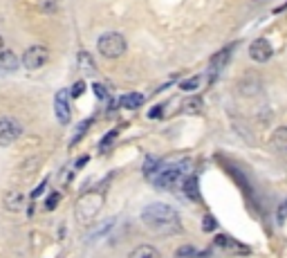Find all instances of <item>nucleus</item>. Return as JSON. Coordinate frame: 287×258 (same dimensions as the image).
<instances>
[{"mask_svg": "<svg viewBox=\"0 0 287 258\" xmlns=\"http://www.w3.org/2000/svg\"><path fill=\"white\" fill-rule=\"evenodd\" d=\"M142 222L159 236H173L182 231L179 213L166 202H152L142 211Z\"/></svg>", "mask_w": 287, "mask_h": 258, "instance_id": "1", "label": "nucleus"}, {"mask_svg": "<svg viewBox=\"0 0 287 258\" xmlns=\"http://www.w3.org/2000/svg\"><path fill=\"white\" fill-rule=\"evenodd\" d=\"M188 171H191V162L182 159V162H175L170 166H161L150 180L157 189H177L188 177Z\"/></svg>", "mask_w": 287, "mask_h": 258, "instance_id": "2", "label": "nucleus"}, {"mask_svg": "<svg viewBox=\"0 0 287 258\" xmlns=\"http://www.w3.org/2000/svg\"><path fill=\"white\" fill-rule=\"evenodd\" d=\"M101 207H103V195L99 193V191H88V193H83L79 198V202H76V220H79L81 225H90V222L99 216Z\"/></svg>", "mask_w": 287, "mask_h": 258, "instance_id": "3", "label": "nucleus"}, {"mask_svg": "<svg viewBox=\"0 0 287 258\" xmlns=\"http://www.w3.org/2000/svg\"><path fill=\"white\" fill-rule=\"evenodd\" d=\"M97 47L99 54L106 56V59H119L126 52V38L117 32H106L103 36H99Z\"/></svg>", "mask_w": 287, "mask_h": 258, "instance_id": "4", "label": "nucleus"}, {"mask_svg": "<svg viewBox=\"0 0 287 258\" xmlns=\"http://www.w3.org/2000/svg\"><path fill=\"white\" fill-rule=\"evenodd\" d=\"M22 135V126L13 117H0V146H11Z\"/></svg>", "mask_w": 287, "mask_h": 258, "instance_id": "5", "label": "nucleus"}, {"mask_svg": "<svg viewBox=\"0 0 287 258\" xmlns=\"http://www.w3.org/2000/svg\"><path fill=\"white\" fill-rule=\"evenodd\" d=\"M49 59V50L45 45H31L22 54V68L27 70H40Z\"/></svg>", "mask_w": 287, "mask_h": 258, "instance_id": "6", "label": "nucleus"}, {"mask_svg": "<svg viewBox=\"0 0 287 258\" xmlns=\"http://www.w3.org/2000/svg\"><path fill=\"white\" fill-rule=\"evenodd\" d=\"M213 245L218 249H222V252H229V254H236V256H242V254H249L251 249L247 247V245H242L240 240H236V238H231V236H227V234H218L215 236V240H213Z\"/></svg>", "mask_w": 287, "mask_h": 258, "instance_id": "7", "label": "nucleus"}, {"mask_svg": "<svg viewBox=\"0 0 287 258\" xmlns=\"http://www.w3.org/2000/svg\"><path fill=\"white\" fill-rule=\"evenodd\" d=\"M272 45H269L265 38H256L254 43L249 45V56L251 61H256V63H267L269 59H272Z\"/></svg>", "mask_w": 287, "mask_h": 258, "instance_id": "8", "label": "nucleus"}, {"mask_svg": "<svg viewBox=\"0 0 287 258\" xmlns=\"http://www.w3.org/2000/svg\"><path fill=\"white\" fill-rule=\"evenodd\" d=\"M54 110H56V117L61 124H67L72 117L70 110V101H67V90H58L56 92V101H54Z\"/></svg>", "mask_w": 287, "mask_h": 258, "instance_id": "9", "label": "nucleus"}, {"mask_svg": "<svg viewBox=\"0 0 287 258\" xmlns=\"http://www.w3.org/2000/svg\"><path fill=\"white\" fill-rule=\"evenodd\" d=\"M269 148L278 155H287V126H281L269 137Z\"/></svg>", "mask_w": 287, "mask_h": 258, "instance_id": "10", "label": "nucleus"}, {"mask_svg": "<svg viewBox=\"0 0 287 258\" xmlns=\"http://www.w3.org/2000/svg\"><path fill=\"white\" fill-rule=\"evenodd\" d=\"M20 68V59L16 56V52L2 50L0 52V74H13Z\"/></svg>", "mask_w": 287, "mask_h": 258, "instance_id": "11", "label": "nucleus"}, {"mask_svg": "<svg viewBox=\"0 0 287 258\" xmlns=\"http://www.w3.org/2000/svg\"><path fill=\"white\" fill-rule=\"evenodd\" d=\"M240 92L245 97H254V95H258L260 92V77L256 72H247L245 77L240 79Z\"/></svg>", "mask_w": 287, "mask_h": 258, "instance_id": "12", "label": "nucleus"}, {"mask_svg": "<svg viewBox=\"0 0 287 258\" xmlns=\"http://www.w3.org/2000/svg\"><path fill=\"white\" fill-rule=\"evenodd\" d=\"M2 202H4V209H7V211H11V213L22 211V207H25V195H22L20 191H7Z\"/></svg>", "mask_w": 287, "mask_h": 258, "instance_id": "13", "label": "nucleus"}, {"mask_svg": "<svg viewBox=\"0 0 287 258\" xmlns=\"http://www.w3.org/2000/svg\"><path fill=\"white\" fill-rule=\"evenodd\" d=\"M128 258H161L159 249L152 247V245H139V247H135L133 252L128 254Z\"/></svg>", "mask_w": 287, "mask_h": 258, "instance_id": "14", "label": "nucleus"}, {"mask_svg": "<svg viewBox=\"0 0 287 258\" xmlns=\"http://www.w3.org/2000/svg\"><path fill=\"white\" fill-rule=\"evenodd\" d=\"M182 189H184V195H186L188 200H193V202H200V189H197V177L195 175H188L186 180H184Z\"/></svg>", "mask_w": 287, "mask_h": 258, "instance_id": "15", "label": "nucleus"}, {"mask_svg": "<svg viewBox=\"0 0 287 258\" xmlns=\"http://www.w3.org/2000/svg\"><path fill=\"white\" fill-rule=\"evenodd\" d=\"M142 104H144V95H139V92L121 97V106H124V108H139Z\"/></svg>", "mask_w": 287, "mask_h": 258, "instance_id": "16", "label": "nucleus"}, {"mask_svg": "<svg viewBox=\"0 0 287 258\" xmlns=\"http://www.w3.org/2000/svg\"><path fill=\"white\" fill-rule=\"evenodd\" d=\"M204 252H200V249H195V245H182V247L175 252V256L177 258H197L202 256Z\"/></svg>", "mask_w": 287, "mask_h": 258, "instance_id": "17", "label": "nucleus"}, {"mask_svg": "<svg viewBox=\"0 0 287 258\" xmlns=\"http://www.w3.org/2000/svg\"><path fill=\"white\" fill-rule=\"evenodd\" d=\"M159 168H161V159L159 157H152V155L146 159V164H144V173H146L148 177H152L157 171H159Z\"/></svg>", "mask_w": 287, "mask_h": 258, "instance_id": "18", "label": "nucleus"}, {"mask_svg": "<svg viewBox=\"0 0 287 258\" xmlns=\"http://www.w3.org/2000/svg\"><path fill=\"white\" fill-rule=\"evenodd\" d=\"M117 137H119V132H117V130H110V132H108V135L103 137L101 141H99V153H106V150H110V146L117 141Z\"/></svg>", "mask_w": 287, "mask_h": 258, "instance_id": "19", "label": "nucleus"}, {"mask_svg": "<svg viewBox=\"0 0 287 258\" xmlns=\"http://www.w3.org/2000/svg\"><path fill=\"white\" fill-rule=\"evenodd\" d=\"M76 61H79V68H83L85 72H92V70H94L92 56H90L88 52H79V56H76Z\"/></svg>", "mask_w": 287, "mask_h": 258, "instance_id": "20", "label": "nucleus"}, {"mask_svg": "<svg viewBox=\"0 0 287 258\" xmlns=\"http://www.w3.org/2000/svg\"><path fill=\"white\" fill-rule=\"evenodd\" d=\"M202 110V99L200 97H188L184 104V113H200Z\"/></svg>", "mask_w": 287, "mask_h": 258, "instance_id": "21", "label": "nucleus"}, {"mask_svg": "<svg viewBox=\"0 0 287 258\" xmlns=\"http://www.w3.org/2000/svg\"><path fill=\"white\" fill-rule=\"evenodd\" d=\"M218 229V220H215L211 213H206L204 218H202V231H206V234H211V231Z\"/></svg>", "mask_w": 287, "mask_h": 258, "instance_id": "22", "label": "nucleus"}, {"mask_svg": "<svg viewBox=\"0 0 287 258\" xmlns=\"http://www.w3.org/2000/svg\"><path fill=\"white\" fill-rule=\"evenodd\" d=\"M40 11H43V14H56L58 2L56 0H40Z\"/></svg>", "mask_w": 287, "mask_h": 258, "instance_id": "23", "label": "nucleus"}, {"mask_svg": "<svg viewBox=\"0 0 287 258\" xmlns=\"http://www.w3.org/2000/svg\"><path fill=\"white\" fill-rule=\"evenodd\" d=\"M229 54H231V47H227V50H224V52H220V54H215L213 59H211V70H218V68H220V61H224V63H227Z\"/></svg>", "mask_w": 287, "mask_h": 258, "instance_id": "24", "label": "nucleus"}, {"mask_svg": "<svg viewBox=\"0 0 287 258\" xmlns=\"http://www.w3.org/2000/svg\"><path fill=\"white\" fill-rule=\"evenodd\" d=\"M58 202H61V193H58V191H54V193L45 200V211H54Z\"/></svg>", "mask_w": 287, "mask_h": 258, "instance_id": "25", "label": "nucleus"}, {"mask_svg": "<svg viewBox=\"0 0 287 258\" xmlns=\"http://www.w3.org/2000/svg\"><path fill=\"white\" fill-rule=\"evenodd\" d=\"M90 124H92V119H85L83 122V126H79L76 128V132H74V139H72V144H76L79 139H83V135H85V130L90 128Z\"/></svg>", "mask_w": 287, "mask_h": 258, "instance_id": "26", "label": "nucleus"}, {"mask_svg": "<svg viewBox=\"0 0 287 258\" xmlns=\"http://www.w3.org/2000/svg\"><path fill=\"white\" fill-rule=\"evenodd\" d=\"M200 81H202V77H193V79H188V81H184V83H179V88L182 90H195L197 86H200Z\"/></svg>", "mask_w": 287, "mask_h": 258, "instance_id": "27", "label": "nucleus"}, {"mask_svg": "<svg viewBox=\"0 0 287 258\" xmlns=\"http://www.w3.org/2000/svg\"><path fill=\"white\" fill-rule=\"evenodd\" d=\"M38 164H40V157H34L29 164L25 162V164H22V173H25V175H31V173L38 168Z\"/></svg>", "mask_w": 287, "mask_h": 258, "instance_id": "28", "label": "nucleus"}, {"mask_svg": "<svg viewBox=\"0 0 287 258\" xmlns=\"http://www.w3.org/2000/svg\"><path fill=\"white\" fill-rule=\"evenodd\" d=\"M285 220H287V200L278 207V211H276V222H278V225H283Z\"/></svg>", "mask_w": 287, "mask_h": 258, "instance_id": "29", "label": "nucleus"}, {"mask_svg": "<svg viewBox=\"0 0 287 258\" xmlns=\"http://www.w3.org/2000/svg\"><path fill=\"white\" fill-rule=\"evenodd\" d=\"M85 92V81H76L74 86H72V90H70V95L72 97H81Z\"/></svg>", "mask_w": 287, "mask_h": 258, "instance_id": "30", "label": "nucleus"}, {"mask_svg": "<svg viewBox=\"0 0 287 258\" xmlns=\"http://www.w3.org/2000/svg\"><path fill=\"white\" fill-rule=\"evenodd\" d=\"M92 90H94V95H97L99 97V99H106V88H103L101 86V83H94V86H92Z\"/></svg>", "mask_w": 287, "mask_h": 258, "instance_id": "31", "label": "nucleus"}, {"mask_svg": "<svg viewBox=\"0 0 287 258\" xmlns=\"http://www.w3.org/2000/svg\"><path fill=\"white\" fill-rule=\"evenodd\" d=\"M45 189H47V177H45V180L43 182H40V184L38 186H36V191H31V198H38V195L40 193H43V191Z\"/></svg>", "mask_w": 287, "mask_h": 258, "instance_id": "32", "label": "nucleus"}, {"mask_svg": "<svg viewBox=\"0 0 287 258\" xmlns=\"http://www.w3.org/2000/svg\"><path fill=\"white\" fill-rule=\"evenodd\" d=\"M150 119H159L161 117V106H157V108H150Z\"/></svg>", "mask_w": 287, "mask_h": 258, "instance_id": "33", "label": "nucleus"}, {"mask_svg": "<svg viewBox=\"0 0 287 258\" xmlns=\"http://www.w3.org/2000/svg\"><path fill=\"white\" fill-rule=\"evenodd\" d=\"M85 164H88V157H81V159H79V162H76V168H83V166H85Z\"/></svg>", "mask_w": 287, "mask_h": 258, "instance_id": "34", "label": "nucleus"}, {"mask_svg": "<svg viewBox=\"0 0 287 258\" xmlns=\"http://www.w3.org/2000/svg\"><path fill=\"white\" fill-rule=\"evenodd\" d=\"M4 50V41H2V36H0V52Z\"/></svg>", "mask_w": 287, "mask_h": 258, "instance_id": "35", "label": "nucleus"}]
</instances>
